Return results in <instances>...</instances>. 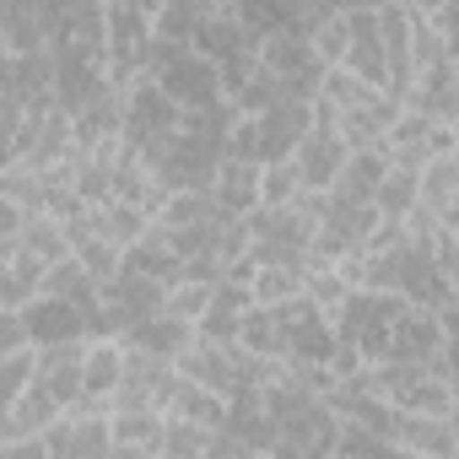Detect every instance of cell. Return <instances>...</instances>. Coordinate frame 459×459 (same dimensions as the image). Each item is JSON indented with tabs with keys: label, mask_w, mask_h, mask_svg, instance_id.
Listing matches in <instances>:
<instances>
[{
	"label": "cell",
	"mask_w": 459,
	"mask_h": 459,
	"mask_svg": "<svg viewBox=\"0 0 459 459\" xmlns=\"http://www.w3.org/2000/svg\"><path fill=\"white\" fill-rule=\"evenodd\" d=\"M298 195H303V184H298V168L292 162H265L260 168V211H281Z\"/></svg>",
	"instance_id": "cell-17"
},
{
	"label": "cell",
	"mask_w": 459,
	"mask_h": 459,
	"mask_svg": "<svg viewBox=\"0 0 459 459\" xmlns=\"http://www.w3.org/2000/svg\"><path fill=\"white\" fill-rule=\"evenodd\" d=\"M373 211H378V221H405L416 211V173L389 168L378 178V189H373Z\"/></svg>",
	"instance_id": "cell-16"
},
{
	"label": "cell",
	"mask_w": 459,
	"mask_h": 459,
	"mask_svg": "<svg viewBox=\"0 0 459 459\" xmlns=\"http://www.w3.org/2000/svg\"><path fill=\"white\" fill-rule=\"evenodd\" d=\"M49 459H108V416H60L44 432Z\"/></svg>",
	"instance_id": "cell-4"
},
{
	"label": "cell",
	"mask_w": 459,
	"mask_h": 459,
	"mask_svg": "<svg viewBox=\"0 0 459 459\" xmlns=\"http://www.w3.org/2000/svg\"><path fill=\"white\" fill-rule=\"evenodd\" d=\"M108 443H135V448H152L162 443V416H108Z\"/></svg>",
	"instance_id": "cell-18"
},
{
	"label": "cell",
	"mask_w": 459,
	"mask_h": 459,
	"mask_svg": "<svg viewBox=\"0 0 459 459\" xmlns=\"http://www.w3.org/2000/svg\"><path fill=\"white\" fill-rule=\"evenodd\" d=\"M384 173H389V157L384 152H351L346 168L330 184V200H341V205H373V189H378Z\"/></svg>",
	"instance_id": "cell-11"
},
{
	"label": "cell",
	"mask_w": 459,
	"mask_h": 459,
	"mask_svg": "<svg viewBox=\"0 0 459 459\" xmlns=\"http://www.w3.org/2000/svg\"><path fill=\"white\" fill-rule=\"evenodd\" d=\"M22 325H28V351H44V346H76V341H92L87 319L71 308V303H49V298H33L22 308Z\"/></svg>",
	"instance_id": "cell-3"
},
{
	"label": "cell",
	"mask_w": 459,
	"mask_h": 459,
	"mask_svg": "<svg viewBox=\"0 0 459 459\" xmlns=\"http://www.w3.org/2000/svg\"><path fill=\"white\" fill-rule=\"evenodd\" d=\"M108 459H157L152 448H135V443H108Z\"/></svg>",
	"instance_id": "cell-20"
},
{
	"label": "cell",
	"mask_w": 459,
	"mask_h": 459,
	"mask_svg": "<svg viewBox=\"0 0 459 459\" xmlns=\"http://www.w3.org/2000/svg\"><path fill=\"white\" fill-rule=\"evenodd\" d=\"M17 249H22L28 260H39L44 271H49V265H60V260H71V249H65V227H60L55 216H28V221H22Z\"/></svg>",
	"instance_id": "cell-15"
},
{
	"label": "cell",
	"mask_w": 459,
	"mask_h": 459,
	"mask_svg": "<svg viewBox=\"0 0 459 459\" xmlns=\"http://www.w3.org/2000/svg\"><path fill=\"white\" fill-rule=\"evenodd\" d=\"M341 71L357 76V82H368V87H378V92H389V87H384L378 6H346V60H341Z\"/></svg>",
	"instance_id": "cell-1"
},
{
	"label": "cell",
	"mask_w": 459,
	"mask_h": 459,
	"mask_svg": "<svg viewBox=\"0 0 459 459\" xmlns=\"http://www.w3.org/2000/svg\"><path fill=\"white\" fill-rule=\"evenodd\" d=\"M119 271H135V276H146V281H157L162 292L178 281V271H184V260L157 238V233H146L141 244H130L125 255H119Z\"/></svg>",
	"instance_id": "cell-13"
},
{
	"label": "cell",
	"mask_w": 459,
	"mask_h": 459,
	"mask_svg": "<svg viewBox=\"0 0 459 459\" xmlns=\"http://www.w3.org/2000/svg\"><path fill=\"white\" fill-rule=\"evenodd\" d=\"M389 443L405 459H454V421H432V416H394Z\"/></svg>",
	"instance_id": "cell-9"
},
{
	"label": "cell",
	"mask_w": 459,
	"mask_h": 459,
	"mask_svg": "<svg viewBox=\"0 0 459 459\" xmlns=\"http://www.w3.org/2000/svg\"><path fill=\"white\" fill-rule=\"evenodd\" d=\"M0 459H49V448H44V437H6Z\"/></svg>",
	"instance_id": "cell-19"
},
{
	"label": "cell",
	"mask_w": 459,
	"mask_h": 459,
	"mask_svg": "<svg viewBox=\"0 0 459 459\" xmlns=\"http://www.w3.org/2000/svg\"><path fill=\"white\" fill-rule=\"evenodd\" d=\"M162 421H178V427H195V432H221L227 427V400L221 394H205V389H195V384L178 378Z\"/></svg>",
	"instance_id": "cell-12"
},
{
	"label": "cell",
	"mask_w": 459,
	"mask_h": 459,
	"mask_svg": "<svg viewBox=\"0 0 459 459\" xmlns=\"http://www.w3.org/2000/svg\"><path fill=\"white\" fill-rule=\"evenodd\" d=\"M195 341V325H184V319H168V314H157V319H146V325H135L130 335H125V351H135V357H146V362H178V351Z\"/></svg>",
	"instance_id": "cell-8"
},
{
	"label": "cell",
	"mask_w": 459,
	"mask_h": 459,
	"mask_svg": "<svg viewBox=\"0 0 459 459\" xmlns=\"http://www.w3.org/2000/svg\"><path fill=\"white\" fill-rule=\"evenodd\" d=\"M173 373H178L184 384L205 389V394H221V400H233V389H238V373H233V346H211V341H200V335L178 351Z\"/></svg>",
	"instance_id": "cell-2"
},
{
	"label": "cell",
	"mask_w": 459,
	"mask_h": 459,
	"mask_svg": "<svg viewBox=\"0 0 459 459\" xmlns=\"http://www.w3.org/2000/svg\"><path fill=\"white\" fill-rule=\"evenodd\" d=\"M378 39H384V87L400 103L411 92V12L378 6Z\"/></svg>",
	"instance_id": "cell-5"
},
{
	"label": "cell",
	"mask_w": 459,
	"mask_h": 459,
	"mask_svg": "<svg viewBox=\"0 0 459 459\" xmlns=\"http://www.w3.org/2000/svg\"><path fill=\"white\" fill-rule=\"evenodd\" d=\"M227 216H249L260 211V162H238V157H221L205 189Z\"/></svg>",
	"instance_id": "cell-6"
},
{
	"label": "cell",
	"mask_w": 459,
	"mask_h": 459,
	"mask_svg": "<svg viewBox=\"0 0 459 459\" xmlns=\"http://www.w3.org/2000/svg\"><path fill=\"white\" fill-rule=\"evenodd\" d=\"M44 265L28 260L22 249H0V308H28L39 298Z\"/></svg>",
	"instance_id": "cell-14"
},
{
	"label": "cell",
	"mask_w": 459,
	"mask_h": 459,
	"mask_svg": "<svg viewBox=\"0 0 459 459\" xmlns=\"http://www.w3.org/2000/svg\"><path fill=\"white\" fill-rule=\"evenodd\" d=\"M416 211H427L432 221L454 227V211H459V157H432L416 173Z\"/></svg>",
	"instance_id": "cell-7"
},
{
	"label": "cell",
	"mask_w": 459,
	"mask_h": 459,
	"mask_svg": "<svg viewBox=\"0 0 459 459\" xmlns=\"http://www.w3.org/2000/svg\"><path fill=\"white\" fill-rule=\"evenodd\" d=\"M55 421H60V405L28 378V389L6 405V416H0V443H6V437H44Z\"/></svg>",
	"instance_id": "cell-10"
}]
</instances>
